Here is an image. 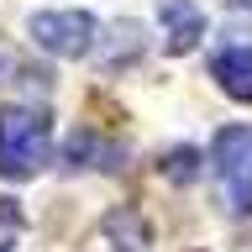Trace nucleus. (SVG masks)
I'll return each mask as SVG.
<instances>
[{"label": "nucleus", "instance_id": "7ed1b4c3", "mask_svg": "<svg viewBox=\"0 0 252 252\" xmlns=\"http://www.w3.org/2000/svg\"><path fill=\"white\" fill-rule=\"evenodd\" d=\"M94 16L90 11H37L32 16V42L53 58H84L94 53Z\"/></svg>", "mask_w": 252, "mask_h": 252}, {"label": "nucleus", "instance_id": "20e7f679", "mask_svg": "<svg viewBox=\"0 0 252 252\" xmlns=\"http://www.w3.org/2000/svg\"><path fill=\"white\" fill-rule=\"evenodd\" d=\"M158 27H163V47L168 53H189L205 37V11L194 0H158Z\"/></svg>", "mask_w": 252, "mask_h": 252}, {"label": "nucleus", "instance_id": "423d86ee", "mask_svg": "<svg viewBox=\"0 0 252 252\" xmlns=\"http://www.w3.org/2000/svg\"><path fill=\"white\" fill-rule=\"evenodd\" d=\"M105 231L116 236V242H121L116 252H142V247H147V231L137 226V216H131V210H121V216H110V220H105Z\"/></svg>", "mask_w": 252, "mask_h": 252}, {"label": "nucleus", "instance_id": "0eeeda50", "mask_svg": "<svg viewBox=\"0 0 252 252\" xmlns=\"http://www.w3.org/2000/svg\"><path fill=\"white\" fill-rule=\"evenodd\" d=\"M194 163H200V153H194V147H173V153H168V179H173V184H189V179L200 173Z\"/></svg>", "mask_w": 252, "mask_h": 252}, {"label": "nucleus", "instance_id": "f03ea898", "mask_svg": "<svg viewBox=\"0 0 252 252\" xmlns=\"http://www.w3.org/2000/svg\"><path fill=\"white\" fill-rule=\"evenodd\" d=\"M210 179L231 216H252V126H220L210 142Z\"/></svg>", "mask_w": 252, "mask_h": 252}, {"label": "nucleus", "instance_id": "39448f33", "mask_svg": "<svg viewBox=\"0 0 252 252\" xmlns=\"http://www.w3.org/2000/svg\"><path fill=\"white\" fill-rule=\"evenodd\" d=\"M210 79H216L231 100L252 105V47H220L216 58H210Z\"/></svg>", "mask_w": 252, "mask_h": 252}, {"label": "nucleus", "instance_id": "6e6552de", "mask_svg": "<svg viewBox=\"0 0 252 252\" xmlns=\"http://www.w3.org/2000/svg\"><path fill=\"white\" fill-rule=\"evenodd\" d=\"M5 68H11V53H5V47H0V79H5Z\"/></svg>", "mask_w": 252, "mask_h": 252}, {"label": "nucleus", "instance_id": "f257e3e1", "mask_svg": "<svg viewBox=\"0 0 252 252\" xmlns=\"http://www.w3.org/2000/svg\"><path fill=\"white\" fill-rule=\"evenodd\" d=\"M53 163V121L37 105H5L0 110V173L21 184Z\"/></svg>", "mask_w": 252, "mask_h": 252}]
</instances>
